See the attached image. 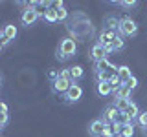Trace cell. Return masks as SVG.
<instances>
[{
  "mask_svg": "<svg viewBox=\"0 0 147 137\" xmlns=\"http://www.w3.org/2000/svg\"><path fill=\"white\" fill-rule=\"evenodd\" d=\"M118 29H107L105 27L103 31H101V35H99V44L103 46L105 49H107V53H110V51H114L112 49V44H114V40L118 39Z\"/></svg>",
  "mask_w": 147,
  "mask_h": 137,
  "instance_id": "obj_1",
  "label": "cell"
},
{
  "mask_svg": "<svg viewBox=\"0 0 147 137\" xmlns=\"http://www.w3.org/2000/svg\"><path fill=\"white\" fill-rule=\"evenodd\" d=\"M77 46H76V40L74 39H64L61 44H59V51H57V57L61 59V61H64V59L72 57L74 53H76Z\"/></svg>",
  "mask_w": 147,
  "mask_h": 137,
  "instance_id": "obj_2",
  "label": "cell"
},
{
  "mask_svg": "<svg viewBox=\"0 0 147 137\" xmlns=\"http://www.w3.org/2000/svg\"><path fill=\"white\" fill-rule=\"evenodd\" d=\"M74 84L72 77H61L59 75L55 80H52V90L53 93H59V95H64L68 90H70V86Z\"/></svg>",
  "mask_w": 147,
  "mask_h": 137,
  "instance_id": "obj_3",
  "label": "cell"
},
{
  "mask_svg": "<svg viewBox=\"0 0 147 137\" xmlns=\"http://www.w3.org/2000/svg\"><path fill=\"white\" fill-rule=\"evenodd\" d=\"M119 33L121 35H127V37H132L138 33V24L134 20H132L131 17H123L121 20H119Z\"/></svg>",
  "mask_w": 147,
  "mask_h": 137,
  "instance_id": "obj_4",
  "label": "cell"
},
{
  "mask_svg": "<svg viewBox=\"0 0 147 137\" xmlns=\"http://www.w3.org/2000/svg\"><path fill=\"white\" fill-rule=\"evenodd\" d=\"M81 97H83V88H81L79 84L74 82V84L70 86V90L63 95V100H64V102H68V104H72V102H77Z\"/></svg>",
  "mask_w": 147,
  "mask_h": 137,
  "instance_id": "obj_5",
  "label": "cell"
},
{
  "mask_svg": "<svg viewBox=\"0 0 147 137\" xmlns=\"http://www.w3.org/2000/svg\"><path fill=\"white\" fill-rule=\"evenodd\" d=\"M39 17H40V15L35 11V7L28 6L24 11H22V18H20V20H22V24H24V26H31V24H33V22H35Z\"/></svg>",
  "mask_w": 147,
  "mask_h": 137,
  "instance_id": "obj_6",
  "label": "cell"
},
{
  "mask_svg": "<svg viewBox=\"0 0 147 137\" xmlns=\"http://www.w3.org/2000/svg\"><path fill=\"white\" fill-rule=\"evenodd\" d=\"M105 124H107V122H105L103 119H96V121H92L90 126H88V134H90L92 137H103Z\"/></svg>",
  "mask_w": 147,
  "mask_h": 137,
  "instance_id": "obj_7",
  "label": "cell"
},
{
  "mask_svg": "<svg viewBox=\"0 0 147 137\" xmlns=\"http://www.w3.org/2000/svg\"><path fill=\"white\" fill-rule=\"evenodd\" d=\"M96 71H107L110 75H118V66H114V64H110L107 59H103V61L96 62Z\"/></svg>",
  "mask_w": 147,
  "mask_h": 137,
  "instance_id": "obj_8",
  "label": "cell"
},
{
  "mask_svg": "<svg viewBox=\"0 0 147 137\" xmlns=\"http://www.w3.org/2000/svg\"><path fill=\"white\" fill-rule=\"evenodd\" d=\"M90 57L94 59L96 62H99V61H103V59H107V49H105L103 46L98 42V44L92 46V49H90Z\"/></svg>",
  "mask_w": 147,
  "mask_h": 137,
  "instance_id": "obj_9",
  "label": "cell"
},
{
  "mask_svg": "<svg viewBox=\"0 0 147 137\" xmlns=\"http://www.w3.org/2000/svg\"><path fill=\"white\" fill-rule=\"evenodd\" d=\"M116 113H118L116 106H114V104H109V106L103 110V121H105V122H114Z\"/></svg>",
  "mask_w": 147,
  "mask_h": 137,
  "instance_id": "obj_10",
  "label": "cell"
},
{
  "mask_svg": "<svg viewBox=\"0 0 147 137\" xmlns=\"http://www.w3.org/2000/svg\"><path fill=\"white\" fill-rule=\"evenodd\" d=\"M132 97V90L127 88L125 84H121V88L114 91V99H131Z\"/></svg>",
  "mask_w": 147,
  "mask_h": 137,
  "instance_id": "obj_11",
  "label": "cell"
},
{
  "mask_svg": "<svg viewBox=\"0 0 147 137\" xmlns=\"http://www.w3.org/2000/svg\"><path fill=\"white\" fill-rule=\"evenodd\" d=\"M17 33H18V29H17V26H13V24H7V26L2 29V35L6 37V39L9 40V42H11V40H15Z\"/></svg>",
  "mask_w": 147,
  "mask_h": 137,
  "instance_id": "obj_12",
  "label": "cell"
},
{
  "mask_svg": "<svg viewBox=\"0 0 147 137\" xmlns=\"http://www.w3.org/2000/svg\"><path fill=\"white\" fill-rule=\"evenodd\" d=\"M132 102H134V100H132V97H131V99H114L112 104L116 106L118 112H125L127 106H129V104H132Z\"/></svg>",
  "mask_w": 147,
  "mask_h": 137,
  "instance_id": "obj_13",
  "label": "cell"
},
{
  "mask_svg": "<svg viewBox=\"0 0 147 137\" xmlns=\"http://www.w3.org/2000/svg\"><path fill=\"white\" fill-rule=\"evenodd\" d=\"M118 77H119V80H121V82H127L132 77L131 68H129V66H119L118 68Z\"/></svg>",
  "mask_w": 147,
  "mask_h": 137,
  "instance_id": "obj_14",
  "label": "cell"
},
{
  "mask_svg": "<svg viewBox=\"0 0 147 137\" xmlns=\"http://www.w3.org/2000/svg\"><path fill=\"white\" fill-rule=\"evenodd\" d=\"M125 113H127V117L131 119V122H132V121H134V119L140 115L142 112H140V108H138V104H136V102H132V104H129V106H127Z\"/></svg>",
  "mask_w": 147,
  "mask_h": 137,
  "instance_id": "obj_15",
  "label": "cell"
},
{
  "mask_svg": "<svg viewBox=\"0 0 147 137\" xmlns=\"http://www.w3.org/2000/svg\"><path fill=\"white\" fill-rule=\"evenodd\" d=\"M98 93L101 97H107V95L112 93V88H110L109 82H98Z\"/></svg>",
  "mask_w": 147,
  "mask_h": 137,
  "instance_id": "obj_16",
  "label": "cell"
},
{
  "mask_svg": "<svg viewBox=\"0 0 147 137\" xmlns=\"http://www.w3.org/2000/svg\"><path fill=\"white\" fill-rule=\"evenodd\" d=\"M114 122H116V124H119V126H125V124H129V122H131V119L127 117L125 112H118L116 117H114Z\"/></svg>",
  "mask_w": 147,
  "mask_h": 137,
  "instance_id": "obj_17",
  "label": "cell"
},
{
  "mask_svg": "<svg viewBox=\"0 0 147 137\" xmlns=\"http://www.w3.org/2000/svg\"><path fill=\"white\" fill-rule=\"evenodd\" d=\"M44 20L46 22H57L59 20V18H57V9H55V7H48V9H46Z\"/></svg>",
  "mask_w": 147,
  "mask_h": 137,
  "instance_id": "obj_18",
  "label": "cell"
},
{
  "mask_svg": "<svg viewBox=\"0 0 147 137\" xmlns=\"http://www.w3.org/2000/svg\"><path fill=\"white\" fill-rule=\"evenodd\" d=\"M70 77H72L74 82H76L77 79H81L83 77V66H79V64H77V66H72L70 68Z\"/></svg>",
  "mask_w": 147,
  "mask_h": 137,
  "instance_id": "obj_19",
  "label": "cell"
},
{
  "mask_svg": "<svg viewBox=\"0 0 147 137\" xmlns=\"http://www.w3.org/2000/svg\"><path fill=\"white\" fill-rule=\"evenodd\" d=\"M109 84H110V88H112V93H114L116 90L121 88V84H123V82L119 80V77H118V75H112V77L109 79Z\"/></svg>",
  "mask_w": 147,
  "mask_h": 137,
  "instance_id": "obj_20",
  "label": "cell"
},
{
  "mask_svg": "<svg viewBox=\"0 0 147 137\" xmlns=\"http://www.w3.org/2000/svg\"><path fill=\"white\" fill-rule=\"evenodd\" d=\"M121 137H132L134 135V124L132 122H129V124H125L121 128V134H119Z\"/></svg>",
  "mask_w": 147,
  "mask_h": 137,
  "instance_id": "obj_21",
  "label": "cell"
},
{
  "mask_svg": "<svg viewBox=\"0 0 147 137\" xmlns=\"http://www.w3.org/2000/svg\"><path fill=\"white\" fill-rule=\"evenodd\" d=\"M105 26H107V29H118L119 27V20L114 17H109L107 20H105Z\"/></svg>",
  "mask_w": 147,
  "mask_h": 137,
  "instance_id": "obj_22",
  "label": "cell"
},
{
  "mask_svg": "<svg viewBox=\"0 0 147 137\" xmlns=\"http://www.w3.org/2000/svg\"><path fill=\"white\" fill-rule=\"evenodd\" d=\"M110 73H107V71H96V79H98V82H109V79H110Z\"/></svg>",
  "mask_w": 147,
  "mask_h": 137,
  "instance_id": "obj_23",
  "label": "cell"
},
{
  "mask_svg": "<svg viewBox=\"0 0 147 137\" xmlns=\"http://www.w3.org/2000/svg\"><path fill=\"white\" fill-rule=\"evenodd\" d=\"M123 48H125V40H123L121 37H118V39L114 40V44H112V49L114 51H121Z\"/></svg>",
  "mask_w": 147,
  "mask_h": 137,
  "instance_id": "obj_24",
  "label": "cell"
},
{
  "mask_svg": "<svg viewBox=\"0 0 147 137\" xmlns=\"http://www.w3.org/2000/svg\"><path fill=\"white\" fill-rule=\"evenodd\" d=\"M103 137H116V135H114V130H112V122H107V124H105Z\"/></svg>",
  "mask_w": 147,
  "mask_h": 137,
  "instance_id": "obj_25",
  "label": "cell"
},
{
  "mask_svg": "<svg viewBox=\"0 0 147 137\" xmlns=\"http://www.w3.org/2000/svg\"><path fill=\"white\" fill-rule=\"evenodd\" d=\"M123 84H125V86H127V88H131V90H134V88H136V86H138V79H136V77H134V75H132V77H131V79H129L127 82H123Z\"/></svg>",
  "mask_w": 147,
  "mask_h": 137,
  "instance_id": "obj_26",
  "label": "cell"
},
{
  "mask_svg": "<svg viewBox=\"0 0 147 137\" xmlns=\"http://www.w3.org/2000/svg\"><path fill=\"white\" fill-rule=\"evenodd\" d=\"M119 6H123V7H136L138 6V2L136 0H121V2H118Z\"/></svg>",
  "mask_w": 147,
  "mask_h": 137,
  "instance_id": "obj_27",
  "label": "cell"
},
{
  "mask_svg": "<svg viewBox=\"0 0 147 137\" xmlns=\"http://www.w3.org/2000/svg\"><path fill=\"white\" fill-rule=\"evenodd\" d=\"M138 122H140V124L144 126V128L147 126V112H142L140 115H138Z\"/></svg>",
  "mask_w": 147,
  "mask_h": 137,
  "instance_id": "obj_28",
  "label": "cell"
},
{
  "mask_svg": "<svg viewBox=\"0 0 147 137\" xmlns=\"http://www.w3.org/2000/svg\"><path fill=\"white\" fill-rule=\"evenodd\" d=\"M66 17H68V11H66V7H61V9H57V18H59V20H64Z\"/></svg>",
  "mask_w": 147,
  "mask_h": 137,
  "instance_id": "obj_29",
  "label": "cell"
},
{
  "mask_svg": "<svg viewBox=\"0 0 147 137\" xmlns=\"http://www.w3.org/2000/svg\"><path fill=\"white\" fill-rule=\"evenodd\" d=\"M7 124V113H0V126Z\"/></svg>",
  "mask_w": 147,
  "mask_h": 137,
  "instance_id": "obj_30",
  "label": "cell"
},
{
  "mask_svg": "<svg viewBox=\"0 0 147 137\" xmlns=\"http://www.w3.org/2000/svg\"><path fill=\"white\" fill-rule=\"evenodd\" d=\"M7 110H9V108H7L6 102H0V113H7Z\"/></svg>",
  "mask_w": 147,
  "mask_h": 137,
  "instance_id": "obj_31",
  "label": "cell"
},
{
  "mask_svg": "<svg viewBox=\"0 0 147 137\" xmlns=\"http://www.w3.org/2000/svg\"><path fill=\"white\" fill-rule=\"evenodd\" d=\"M57 77H59V73H57V71H55V70H50V79H52V80H55Z\"/></svg>",
  "mask_w": 147,
  "mask_h": 137,
  "instance_id": "obj_32",
  "label": "cell"
},
{
  "mask_svg": "<svg viewBox=\"0 0 147 137\" xmlns=\"http://www.w3.org/2000/svg\"><path fill=\"white\" fill-rule=\"evenodd\" d=\"M0 44H2V46H7V44H9V40L2 35V37H0Z\"/></svg>",
  "mask_w": 147,
  "mask_h": 137,
  "instance_id": "obj_33",
  "label": "cell"
},
{
  "mask_svg": "<svg viewBox=\"0 0 147 137\" xmlns=\"http://www.w3.org/2000/svg\"><path fill=\"white\" fill-rule=\"evenodd\" d=\"M144 132H145V135H147V126H145V128H144Z\"/></svg>",
  "mask_w": 147,
  "mask_h": 137,
  "instance_id": "obj_34",
  "label": "cell"
},
{
  "mask_svg": "<svg viewBox=\"0 0 147 137\" xmlns=\"http://www.w3.org/2000/svg\"><path fill=\"white\" fill-rule=\"evenodd\" d=\"M0 84H2V75H0Z\"/></svg>",
  "mask_w": 147,
  "mask_h": 137,
  "instance_id": "obj_35",
  "label": "cell"
},
{
  "mask_svg": "<svg viewBox=\"0 0 147 137\" xmlns=\"http://www.w3.org/2000/svg\"><path fill=\"white\" fill-rule=\"evenodd\" d=\"M2 48H4V46H2V44H0V51H2Z\"/></svg>",
  "mask_w": 147,
  "mask_h": 137,
  "instance_id": "obj_36",
  "label": "cell"
},
{
  "mask_svg": "<svg viewBox=\"0 0 147 137\" xmlns=\"http://www.w3.org/2000/svg\"><path fill=\"white\" fill-rule=\"evenodd\" d=\"M0 132H2V126H0Z\"/></svg>",
  "mask_w": 147,
  "mask_h": 137,
  "instance_id": "obj_37",
  "label": "cell"
},
{
  "mask_svg": "<svg viewBox=\"0 0 147 137\" xmlns=\"http://www.w3.org/2000/svg\"><path fill=\"white\" fill-rule=\"evenodd\" d=\"M0 37H2V31H0Z\"/></svg>",
  "mask_w": 147,
  "mask_h": 137,
  "instance_id": "obj_38",
  "label": "cell"
}]
</instances>
